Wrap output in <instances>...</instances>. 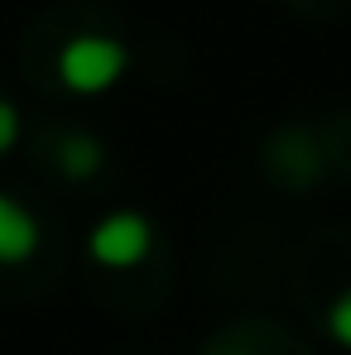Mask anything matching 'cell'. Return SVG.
I'll use <instances>...</instances> for the list:
<instances>
[{
	"label": "cell",
	"mask_w": 351,
	"mask_h": 355,
	"mask_svg": "<svg viewBox=\"0 0 351 355\" xmlns=\"http://www.w3.org/2000/svg\"><path fill=\"white\" fill-rule=\"evenodd\" d=\"M125 67H130V53L120 49L116 39H106V34H77V39L63 44V53H58L63 87L67 92H82V96L111 92Z\"/></svg>",
	"instance_id": "obj_1"
},
{
	"label": "cell",
	"mask_w": 351,
	"mask_h": 355,
	"mask_svg": "<svg viewBox=\"0 0 351 355\" xmlns=\"http://www.w3.org/2000/svg\"><path fill=\"white\" fill-rule=\"evenodd\" d=\"M149 245H154V231H149V221H145L140 211H116V216H106V221L92 231V240H87L92 259L106 264V269H130V264H140V259L149 254Z\"/></svg>",
	"instance_id": "obj_2"
},
{
	"label": "cell",
	"mask_w": 351,
	"mask_h": 355,
	"mask_svg": "<svg viewBox=\"0 0 351 355\" xmlns=\"http://www.w3.org/2000/svg\"><path fill=\"white\" fill-rule=\"evenodd\" d=\"M39 245V226L34 216L15 202V197H0V264H19L29 259Z\"/></svg>",
	"instance_id": "obj_3"
},
{
	"label": "cell",
	"mask_w": 351,
	"mask_h": 355,
	"mask_svg": "<svg viewBox=\"0 0 351 355\" xmlns=\"http://www.w3.org/2000/svg\"><path fill=\"white\" fill-rule=\"evenodd\" d=\"M58 164L67 178H92L101 168V144L92 139V135H67L58 149Z\"/></svg>",
	"instance_id": "obj_4"
},
{
	"label": "cell",
	"mask_w": 351,
	"mask_h": 355,
	"mask_svg": "<svg viewBox=\"0 0 351 355\" xmlns=\"http://www.w3.org/2000/svg\"><path fill=\"white\" fill-rule=\"evenodd\" d=\"M327 327H332V336L342 341V346H351V288L337 302H332V312H327Z\"/></svg>",
	"instance_id": "obj_5"
},
{
	"label": "cell",
	"mask_w": 351,
	"mask_h": 355,
	"mask_svg": "<svg viewBox=\"0 0 351 355\" xmlns=\"http://www.w3.org/2000/svg\"><path fill=\"white\" fill-rule=\"evenodd\" d=\"M15 139H19V111H15L10 101H0V154H5Z\"/></svg>",
	"instance_id": "obj_6"
},
{
	"label": "cell",
	"mask_w": 351,
	"mask_h": 355,
	"mask_svg": "<svg viewBox=\"0 0 351 355\" xmlns=\"http://www.w3.org/2000/svg\"><path fill=\"white\" fill-rule=\"evenodd\" d=\"M222 355H231V351H222Z\"/></svg>",
	"instance_id": "obj_7"
}]
</instances>
